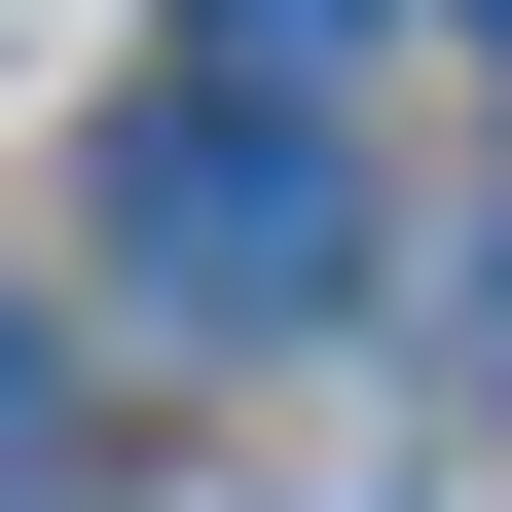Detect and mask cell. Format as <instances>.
<instances>
[{"label":"cell","instance_id":"7a4b0ae2","mask_svg":"<svg viewBox=\"0 0 512 512\" xmlns=\"http://www.w3.org/2000/svg\"><path fill=\"white\" fill-rule=\"evenodd\" d=\"M366 74V0H183V110H330Z\"/></svg>","mask_w":512,"mask_h":512},{"label":"cell","instance_id":"3957f363","mask_svg":"<svg viewBox=\"0 0 512 512\" xmlns=\"http://www.w3.org/2000/svg\"><path fill=\"white\" fill-rule=\"evenodd\" d=\"M37 476H74V366H37V293H0V512H37Z\"/></svg>","mask_w":512,"mask_h":512},{"label":"cell","instance_id":"6da1fadb","mask_svg":"<svg viewBox=\"0 0 512 512\" xmlns=\"http://www.w3.org/2000/svg\"><path fill=\"white\" fill-rule=\"evenodd\" d=\"M110 293H183V330H330L366 293V147L330 110H110Z\"/></svg>","mask_w":512,"mask_h":512},{"label":"cell","instance_id":"277c9868","mask_svg":"<svg viewBox=\"0 0 512 512\" xmlns=\"http://www.w3.org/2000/svg\"><path fill=\"white\" fill-rule=\"evenodd\" d=\"M476 74H512V0H476Z\"/></svg>","mask_w":512,"mask_h":512}]
</instances>
